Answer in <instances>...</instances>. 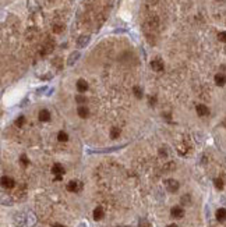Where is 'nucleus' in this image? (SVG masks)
Masks as SVG:
<instances>
[{
  "mask_svg": "<svg viewBox=\"0 0 226 227\" xmlns=\"http://www.w3.org/2000/svg\"><path fill=\"white\" fill-rule=\"evenodd\" d=\"M52 173L56 176V180H61V177H63V174H64V169H63V166L60 165V163H55L53 165V167H52Z\"/></svg>",
  "mask_w": 226,
  "mask_h": 227,
  "instance_id": "1",
  "label": "nucleus"
},
{
  "mask_svg": "<svg viewBox=\"0 0 226 227\" xmlns=\"http://www.w3.org/2000/svg\"><path fill=\"white\" fill-rule=\"evenodd\" d=\"M165 185H166L167 191H170V192H176V191L179 190V181H176V180H173V178L165 180Z\"/></svg>",
  "mask_w": 226,
  "mask_h": 227,
  "instance_id": "2",
  "label": "nucleus"
},
{
  "mask_svg": "<svg viewBox=\"0 0 226 227\" xmlns=\"http://www.w3.org/2000/svg\"><path fill=\"white\" fill-rule=\"evenodd\" d=\"M67 190H69L70 192H78V191L82 190V184H81L80 181L73 180V181H70L69 184H67Z\"/></svg>",
  "mask_w": 226,
  "mask_h": 227,
  "instance_id": "3",
  "label": "nucleus"
},
{
  "mask_svg": "<svg viewBox=\"0 0 226 227\" xmlns=\"http://www.w3.org/2000/svg\"><path fill=\"white\" fill-rule=\"evenodd\" d=\"M2 185L4 188H7V190H11V188H14V185H16V182H14V180L11 178V177H2Z\"/></svg>",
  "mask_w": 226,
  "mask_h": 227,
  "instance_id": "4",
  "label": "nucleus"
},
{
  "mask_svg": "<svg viewBox=\"0 0 226 227\" xmlns=\"http://www.w3.org/2000/svg\"><path fill=\"white\" fill-rule=\"evenodd\" d=\"M170 215H172V217H175V219H181L184 216V210L181 209V208H179V206H175V208H172V210H170Z\"/></svg>",
  "mask_w": 226,
  "mask_h": 227,
  "instance_id": "5",
  "label": "nucleus"
},
{
  "mask_svg": "<svg viewBox=\"0 0 226 227\" xmlns=\"http://www.w3.org/2000/svg\"><path fill=\"white\" fill-rule=\"evenodd\" d=\"M195 110H197V114L198 116H206L209 113V109L205 106V105H197Z\"/></svg>",
  "mask_w": 226,
  "mask_h": 227,
  "instance_id": "6",
  "label": "nucleus"
},
{
  "mask_svg": "<svg viewBox=\"0 0 226 227\" xmlns=\"http://www.w3.org/2000/svg\"><path fill=\"white\" fill-rule=\"evenodd\" d=\"M215 84L219 85V87H223L226 84V75L225 74H216L215 75Z\"/></svg>",
  "mask_w": 226,
  "mask_h": 227,
  "instance_id": "7",
  "label": "nucleus"
},
{
  "mask_svg": "<svg viewBox=\"0 0 226 227\" xmlns=\"http://www.w3.org/2000/svg\"><path fill=\"white\" fill-rule=\"evenodd\" d=\"M103 216H105V212H103L102 208H100V206L95 208V210H94V219H95V220H102Z\"/></svg>",
  "mask_w": 226,
  "mask_h": 227,
  "instance_id": "8",
  "label": "nucleus"
},
{
  "mask_svg": "<svg viewBox=\"0 0 226 227\" xmlns=\"http://www.w3.org/2000/svg\"><path fill=\"white\" fill-rule=\"evenodd\" d=\"M39 120L41 121H49L50 120V113H49V110H46V109H42L41 112H39Z\"/></svg>",
  "mask_w": 226,
  "mask_h": 227,
  "instance_id": "9",
  "label": "nucleus"
},
{
  "mask_svg": "<svg viewBox=\"0 0 226 227\" xmlns=\"http://www.w3.org/2000/svg\"><path fill=\"white\" fill-rule=\"evenodd\" d=\"M151 67L155 71H162L163 70V63H162L161 60H152V62H151Z\"/></svg>",
  "mask_w": 226,
  "mask_h": 227,
  "instance_id": "10",
  "label": "nucleus"
},
{
  "mask_svg": "<svg viewBox=\"0 0 226 227\" xmlns=\"http://www.w3.org/2000/svg\"><path fill=\"white\" fill-rule=\"evenodd\" d=\"M77 89L80 91V92H85V91L88 89V82H86L85 79H78L77 81Z\"/></svg>",
  "mask_w": 226,
  "mask_h": 227,
  "instance_id": "11",
  "label": "nucleus"
},
{
  "mask_svg": "<svg viewBox=\"0 0 226 227\" xmlns=\"http://www.w3.org/2000/svg\"><path fill=\"white\" fill-rule=\"evenodd\" d=\"M216 219L218 221H225L226 220V209L220 208V209L216 210Z\"/></svg>",
  "mask_w": 226,
  "mask_h": 227,
  "instance_id": "12",
  "label": "nucleus"
},
{
  "mask_svg": "<svg viewBox=\"0 0 226 227\" xmlns=\"http://www.w3.org/2000/svg\"><path fill=\"white\" fill-rule=\"evenodd\" d=\"M88 42H89V36H88V35H82V36L78 38L77 46H78V48H84V46H85Z\"/></svg>",
  "mask_w": 226,
  "mask_h": 227,
  "instance_id": "13",
  "label": "nucleus"
},
{
  "mask_svg": "<svg viewBox=\"0 0 226 227\" xmlns=\"http://www.w3.org/2000/svg\"><path fill=\"white\" fill-rule=\"evenodd\" d=\"M78 57H80V52H74V53L70 54L69 62H67V63H69V66H73V64H74V63L78 60Z\"/></svg>",
  "mask_w": 226,
  "mask_h": 227,
  "instance_id": "14",
  "label": "nucleus"
},
{
  "mask_svg": "<svg viewBox=\"0 0 226 227\" xmlns=\"http://www.w3.org/2000/svg\"><path fill=\"white\" fill-rule=\"evenodd\" d=\"M77 113H78V116H80L81 118H85L86 116H88L89 112H88V109H86L85 106H80V107L77 109Z\"/></svg>",
  "mask_w": 226,
  "mask_h": 227,
  "instance_id": "15",
  "label": "nucleus"
},
{
  "mask_svg": "<svg viewBox=\"0 0 226 227\" xmlns=\"http://www.w3.org/2000/svg\"><path fill=\"white\" fill-rule=\"evenodd\" d=\"M57 139L60 141V142H66V141H69V135H67L66 132L60 131V132L57 134Z\"/></svg>",
  "mask_w": 226,
  "mask_h": 227,
  "instance_id": "16",
  "label": "nucleus"
},
{
  "mask_svg": "<svg viewBox=\"0 0 226 227\" xmlns=\"http://www.w3.org/2000/svg\"><path fill=\"white\" fill-rule=\"evenodd\" d=\"M120 135V130L119 128H112L110 130V138L112 139H117Z\"/></svg>",
  "mask_w": 226,
  "mask_h": 227,
  "instance_id": "17",
  "label": "nucleus"
},
{
  "mask_svg": "<svg viewBox=\"0 0 226 227\" xmlns=\"http://www.w3.org/2000/svg\"><path fill=\"white\" fill-rule=\"evenodd\" d=\"M133 93L135 95V98H138V99L142 98V89H141L140 87H137V85L133 88Z\"/></svg>",
  "mask_w": 226,
  "mask_h": 227,
  "instance_id": "18",
  "label": "nucleus"
},
{
  "mask_svg": "<svg viewBox=\"0 0 226 227\" xmlns=\"http://www.w3.org/2000/svg\"><path fill=\"white\" fill-rule=\"evenodd\" d=\"M215 187L218 188V190H222L223 188V180L222 178H215Z\"/></svg>",
  "mask_w": 226,
  "mask_h": 227,
  "instance_id": "19",
  "label": "nucleus"
},
{
  "mask_svg": "<svg viewBox=\"0 0 226 227\" xmlns=\"http://www.w3.org/2000/svg\"><path fill=\"white\" fill-rule=\"evenodd\" d=\"M24 123H25V117H24V116H20V117L16 120V126H18V127L24 126Z\"/></svg>",
  "mask_w": 226,
  "mask_h": 227,
  "instance_id": "20",
  "label": "nucleus"
},
{
  "mask_svg": "<svg viewBox=\"0 0 226 227\" xmlns=\"http://www.w3.org/2000/svg\"><path fill=\"white\" fill-rule=\"evenodd\" d=\"M20 160H21V163H22V166H24V167H27V166L29 165V160L27 159V156H25V155H21Z\"/></svg>",
  "mask_w": 226,
  "mask_h": 227,
  "instance_id": "21",
  "label": "nucleus"
},
{
  "mask_svg": "<svg viewBox=\"0 0 226 227\" xmlns=\"http://www.w3.org/2000/svg\"><path fill=\"white\" fill-rule=\"evenodd\" d=\"M138 227H149V223H148L147 219H141L138 223Z\"/></svg>",
  "mask_w": 226,
  "mask_h": 227,
  "instance_id": "22",
  "label": "nucleus"
},
{
  "mask_svg": "<svg viewBox=\"0 0 226 227\" xmlns=\"http://www.w3.org/2000/svg\"><path fill=\"white\" fill-rule=\"evenodd\" d=\"M181 203H190V195H183L181 196Z\"/></svg>",
  "mask_w": 226,
  "mask_h": 227,
  "instance_id": "23",
  "label": "nucleus"
},
{
  "mask_svg": "<svg viewBox=\"0 0 226 227\" xmlns=\"http://www.w3.org/2000/svg\"><path fill=\"white\" fill-rule=\"evenodd\" d=\"M218 38H219V41H222V42H226V31L220 32V34L218 35Z\"/></svg>",
  "mask_w": 226,
  "mask_h": 227,
  "instance_id": "24",
  "label": "nucleus"
},
{
  "mask_svg": "<svg viewBox=\"0 0 226 227\" xmlns=\"http://www.w3.org/2000/svg\"><path fill=\"white\" fill-rule=\"evenodd\" d=\"M75 101H77L78 103H85L86 98H85V96H77V98H75Z\"/></svg>",
  "mask_w": 226,
  "mask_h": 227,
  "instance_id": "25",
  "label": "nucleus"
},
{
  "mask_svg": "<svg viewBox=\"0 0 226 227\" xmlns=\"http://www.w3.org/2000/svg\"><path fill=\"white\" fill-rule=\"evenodd\" d=\"M149 103L151 105H155L156 103V98H155V96H151V98H149Z\"/></svg>",
  "mask_w": 226,
  "mask_h": 227,
  "instance_id": "26",
  "label": "nucleus"
},
{
  "mask_svg": "<svg viewBox=\"0 0 226 227\" xmlns=\"http://www.w3.org/2000/svg\"><path fill=\"white\" fill-rule=\"evenodd\" d=\"M53 31H55V32H57V34H59V32L61 31V27H60V25H56V27H55V29H53Z\"/></svg>",
  "mask_w": 226,
  "mask_h": 227,
  "instance_id": "27",
  "label": "nucleus"
},
{
  "mask_svg": "<svg viewBox=\"0 0 226 227\" xmlns=\"http://www.w3.org/2000/svg\"><path fill=\"white\" fill-rule=\"evenodd\" d=\"M53 227H66V226H63V224H59V223H56V224H53Z\"/></svg>",
  "mask_w": 226,
  "mask_h": 227,
  "instance_id": "28",
  "label": "nucleus"
},
{
  "mask_svg": "<svg viewBox=\"0 0 226 227\" xmlns=\"http://www.w3.org/2000/svg\"><path fill=\"white\" fill-rule=\"evenodd\" d=\"M166 227H179L177 224H169V226H166Z\"/></svg>",
  "mask_w": 226,
  "mask_h": 227,
  "instance_id": "29",
  "label": "nucleus"
}]
</instances>
